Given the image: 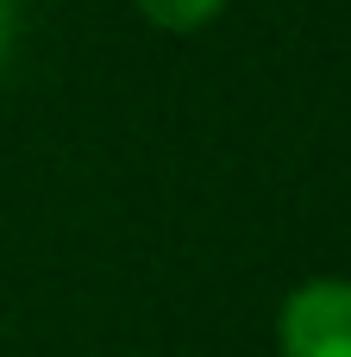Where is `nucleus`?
Returning a JSON list of instances; mask_svg holds the SVG:
<instances>
[{
  "mask_svg": "<svg viewBox=\"0 0 351 357\" xmlns=\"http://www.w3.org/2000/svg\"><path fill=\"white\" fill-rule=\"evenodd\" d=\"M13 31H19V0H0V69H6V50H13Z\"/></svg>",
  "mask_w": 351,
  "mask_h": 357,
  "instance_id": "3",
  "label": "nucleus"
},
{
  "mask_svg": "<svg viewBox=\"0 0 351 357\" xmlns=\"http://www.w3.org/2000/svg\"><path fill=\"white\" fill-rule=\"evenodd\" d=\"M276 351L283 357H351V282L314 276L295 282L276 307Z\"/></svg>",
  "mask_w": 351,
  "mask_h": 357,
  "instance_id": "1",
  "label": "nucleus"
},
{
  "mask_svg": "<svg viewBox=\"0 0 351 357\" xmlns=\"http://www.w3.org/2000/svg\"><path fill=\"white\" fill-rule=\"evenodd\" d=\"M157 31H176V38H188V31H201V25H214L220 13H226V0H132Z\"/></svg>",
  "mask_w": 351,
  "mask_h": 357,
  "instance_id": "2",
  "label": "nucleus"
}]
</instances>
